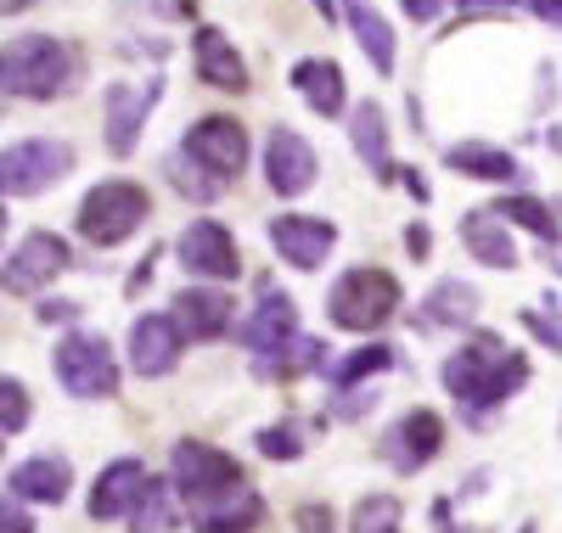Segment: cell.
I'll use <instances>...</instances> for the list:
<instances>
[{"instance_id": "cell-1", "label": "cell", "mask_w": 562, "mask_h": 533, "mask_svg": "<svg viewBox=\"0 0 562 533\" xmlns=\"http://www.w3.org/2000/svg\"><path fill=\"white\" fill-rule=\"evenodd\" d=\"M169 466H175L169 489L186 506V517H192L198 533H254L265 522L259 489L243 477V466L231 461L225 450L186 439V444H175V461Z\"/></svg>"}, {"instance_id": "cell-7", "label": "cell", "mask_w": 562, "mask_h": 533, "mask_svg": "<svg viewBox=\"0 0 562 533\" xmlns=\"http://www.w3.org/2000/svg\"><path fill=\"white\" fill-rule=\"evenodd\" d=\"M74 169V147L52 135L18 140V147L0 152V197H40L45 185H57Z\"/></svg>"}, {"instance_id": "cell-15", "label": "cell", "mask_w": 562, "mask_h": 533, "mask_svg": "<svg viewBox=\"0 0 562 533\" xmlns=\"http://www.w3.org/2000/svg\"><path fill=\"white\" fill-rule=\"evenodd\" d=\"M231 304L225 293H209V286H186V293L175 298V331L180 337H192V343H214V337H225L231 331Z\"/></svg>"}, {"instance_id": "cell-43", "label": "cell", "mask_w": 562, "mask_h": 533, "mask_svg": "<svg viewBox=\"0 0 562 533\" xmlns=\"http://www.w3.org/2000/svg\"><path fill=\"white\" fill-rule=\"evenodd\" d=\"M34 0H0V12H29Z\"/></svg>"}, {"instance_id": "cell-40", "label": "cell", "mask_w": 562, "mask_h": 533, "mask_svg": "<svg viewBox=\"0 0 562 533\" xmlns=\"http://www.w3.org/2000/svg\"><path fill=\"white\" fill-rule=\"evenodd\" d=\"M529 326H535V337H540V343H551V349H557V320H540V315H529Z\"/></svg>"}, {"instance_id": "cell-32", "label": "cell", "mask_w": 562, "mask_h": 533, "mask_svg": "<svg viewBox=\"0 0 562 533\" xmlns=\"http://www.w3.org/2000/svg\"><path fill=\"white\" fill-rule=\"evenodd\" d=\"M29 387L23 382H12V376H0V432H18V427H29Z\"/></svg>"}, {"instance_id": "cell-33", "label": "cell", "mask_w": 562, "mask_h": 533, "mask_svg": "<svg viewBox=\"0 0 562 533\" xmlns=\"http://www.w3.org/2000/svg\"><path fill=\"white\" fill-rule=\"evenodd\" d=\"M259 450H265L270 461H293L304 444H299V432H293V427H265V432H259Z\"/></svg>"}, {"instance_id": "cell-31", "label": "cell", "mask_w": 562, "mask_h": 533, "mask_svg": "<svg viewBox=\"0 0 562 533\" xmlns=\"http://www.w3.org/2000/svg\"><path fill=\"white\" fill-rule=\"evenodd\" d=\"M495 219H518L524 230H535V236L557 241V214H551L540 197H506V203L495 208Z\"/></svg>"}, {"instance_id": "cell-30", "label": "cell", "mask_w": 562, "mask_h": 533, "mask_svg": "<svg viewBox=\"0 0 562 533\" xmlns=\"http://www.w3.org/2000/svg\"><path fill=\"white\" fill-rule=\"evenodd\" d=\"M389 365H394V349H389V343H371V349H355L344 365H333V382H338V387H355V382L378 376V371H389Z\"/></svg>"}, {"instance_id": "cell-36", "label": "cell", "mask_w": 562, "mask_h": 533, "mask_svg": "<svg viewBox=\"0 0 562 533\" xmlns=\"http://www.w3.org/2000/svg\"><path fill=\"white\" fill-rule=\"evenodd\" d=\"M299 528H304V533H326V528H333V511L310 506V511H299Z\"/></svg>"}, {"instance_id": "cell-44", "label": "cell", "mask_w": 562, "mask_h": 533, "mask_svg": "<svg viewBox=\"0 0 562 533\" xmlns=\"http://www.w3.org/2000/svg\"><path fill=\"white\" fill-rule=\"evenodd\" d=\"M0 236H7V214H0Z\"/></svg>"}, {"instance_id": "cell-3", "label": "cell", "mask_w": 562, "mask_h": 533, "mask_svg": "<svg viewBox=\"0 0 562 533\" xmlns=\"http://www.w3.org/2000/svg\"><path fill=\"white\" fill-rule=\"evenodd\" d=\"M79 63L63 39L52 34H23L12 45H0V90L23 95V102H57L63 90H74Z\"/></svg>"}, {"instance_id": "cell-18", "label": "cell", "mask_w": 562, "mask_h": 533, "mask_svg": "<svg viewBox=\"0 0 562 533\" xmlns=\"http://www.w3.org/2000/svg\"><path fill=\"white\" fill-rule=\"evenodd\" d=\"M74 489V466L63 455H34L23 466H12V500H34V506H63Z\"/></svg>"}, {"instance_id": "cell-10", "label": "cell", "mask_w": 562, "mask_h": 533, "mask_svg": "<svg viewBox=\"0 0 562 533\" xmlns=\"http://www.w3.org/2000/svg\"><path fill=\"white\" fill-rule=\"evenodd\" d=\"M270 248L293 270H315L338 248V225L321 219V214H281V219H270Z\"/></svg>"}, {"instance_id": "cell-4", "label": "cell", "mask_w": 562, "mask_h": 533, "mask_svg": "<svg viewBox=\"0 0 562 533\" xmlns=\"http://www.w3.org/2000/svg\"><path fill=\"white\" fill-rule=\"evenodd\" d=\"M147 214H153V203L135 180H108L79 203V236L97 241V248H119V241H130L140 230Z\"/></svg>"}, {"instance_id": "cell-6", "label": "cell", "mask_w": 562, "mask_h": 533, "mask_svg": "<svg viewBox=\"0 0 562 533\" xmlns=\"http://www.w3.org/2000/svg\"><path fill=\"white\" fill-rule=\"evenodd\" d=\"M326 309H333V326H344V331H371V326H383L400 309V281L389 270H371V264L366 270H349L333 286Z\"/></svg>"}, {"instance_id": "cell-24", "label": "cell", "mask_w": 562, "mask_h": 533, "mask_svg": "<svg viewBox=\"0 0 562 533\" xmlns=\"http://www.w3.org/2000/svg\"><path fill=\"white\" fill-rule=\"evenodd\" d=\"M450 169L473 174V180H518V158L501 152V147H484V140H467V147H450L445 152Z\"/></svg>"}, {"instance_id": "cell-29", "label": "cell", "mask_w": 562, "mask_h": 533, "mask_svg": "<svg viewBox=\"0 0 562 533\" xmlns=\"http://www.w3.org/2000/svg\"><path fill=\"white\" fill-rule=\"evenodd\" d=\"M400 522H405V511L394 495H366L349 517V533H400Z\"/></svg>"}, {"instance_id": "cell-27", "label": "cell", "mask_w": 562, "mask_h": 533, "mask_svg": "<svg viewBox=\"0 0 562 533\" xmlns=\"http://www.w3.org/2000/svg\"><path fill=\"white\" fill-rule=\"evenodd\" d=\"M349 23H355V34H360V45H366L371 68H378V73H394V34H389V23L371 12L366 0H349Z\"/></svg>"}, {"instance_id": "cell-26", "label": "cell", "mask_w": 562, "mask_h": 533, "mask_svg": "<svg viewBox=\"0 0 562 533\" xmlns=\"http://www.w3.org/2000/svg\"><path fill=\"white\" fill-rule=\"evenodd\" d=\"M479 309V293L467 281H445L428 293V304H422V326H461V320H473Z\"/></svg>"}, {"instance_id": "cell-22", "label": "cell", "mask_w": 562, "mask_h": 533, "mask_svg": "<svg viewBox=\"0 0 562 533\" xmlns=\"http://www.w3.org/2000/svg\"><path fill=\"white\" fill-rule=\"evenodd\" d=\"M349 140H355V152H360V163L378 174V180H389L394 174V158H389V118H383V107L378 102H360L355 113H349Z\"/></svg>"}, {"instance_id": "cell-28", "label": "cell", "mask_w": 562, "mask_h": 533, "mask_svg": "<svg viewBox=\"0 0 562 533\" xmlns=\"http://www.w3.org/2000/svg\"><path fill=\"white\" fill-rule=\"evenodd\" d=\"M321 365H326V349L315 343V337H288V343H281L276 354L259 360V371H265V376H281V382H288V376H304V371H321Z\"/></svg>"}, {"instance_id": "cell-21", "label": "cell", "mask_w": 562, "mask_h": 533, "mask_svg": "<svg viewBox=\"0 0 562 533\" xmlns=\"http://www.w3.org/2000/svg\"><path fill=\"white\" fill-rule=\"evenodd\" d=\"M293 90L304 95L310 113H321V118H338L344 102H349L344 68H338V63H326V57H304V63H293Z\"/></svg>"}, {"instance_id": "cell-11", "label": "cell", "mask_w": 562, "mask_h": 533, "mask_svg": "<svg viewBox=\"0 0 562 533\" xmlns=\"http://www.w3.org/2000/svg\"><path fill=\"white\" fill-rule=\"evenodd\" d=\"M180 259L192 275H209V281H237L243 275V253L231 230L220 219H192V230L180 236Z\"/></svg>"}, {"instance_id": "cell-38", "label": "cell", "mask_w": 562, "mask_h": 533, "mask_svg": "<svg viewBox=\"0 0 562 533\" xmlns=\"http://www.w3.org/2000/svg\"><path fill=\"white\" fill-rule=\"evenodd\" d=\"M529 12H535V18H546V23L557 29V18H562V0H529Z\"/></svg>"}, {"instance_id": "cell-35", "label": "cell", "mask_w": 562, "mask_h": 533, "mask_svg": "<svg viewBox=\"0 0 562 533\" xmlns=\"http://www.w3.org/2000/svg\"><path fill=\"white\" fill-rule=\"evenodd\" d=\"M445 12V0H405V18H416V23H434Z\"/></svg>"}, {"instance_id": "cell-16", "label": "cell", "mask_w": 562, "mask_h": 533, "mask_svg": "<svg viewBox=\"0 0 562 533\" xmlns=\"http://www.w3.org/2000/svg\"><path fill=\"white\" fill-rule=\"evenodd\" d=\"M439 444H445V421H439L434 410H411V416L389 432L383 455H389L400 472H416V466H428V461L439 455Z\"/></svg>"}, {"instance_id": "cell-9", "label": "cell", "mask_w": 562, "mask_h": 533, "mask_svg": "<svg viewBox=\"0 0 562 533\" xmlns=\"http://www.w3.org/2000/svg\"><path fill=\"white\" fill-rule=\"evenodd\" d=\"M68 264H74L68 241H63V236H52V230H34V236H23V241H18L12 264L0 270V286L23 298V293H40L45 281H57Z\"/></svg>"}, {"instance_id": "cell-41", "label": "cell", "mask_w": 562, "mask_h": 533, "mask_svg": "<svg viewBox=\"0 0 562 533\" xmlns=\"http://www.w3.org/2000/svg\"><path fill=\"white\" fill-rule=\"evenodd\" d=\"M461 7H473V12H512V0H461Z\"/></svg>"}, {"instance_id": "cell-42", "label": "cell", "mask_w": 562, "mask_h": 533, "mask_svg": "<svg viewBox=\"0 0 562 533\" xmlns=\"http://www.w3.org/2000/svg\"><path fill=\"white\" fill-rule=\"evenodd\" d=\"M164 12H175V18H186V12H198V0H158Z\"/></svg>"}, {"instance_id": "cell-25", "label": "cell", "mask_w": 562, "mask_h": 533, "mask_svg": "<svg viewBox=\"0 0 562 533\" xmlns=\"http://www.w3.org/2000/svg\"><path fill=\"white\" fill-rule=\"evenodd\" d=\"M130 511H135V533H175V522H180V500L158 477H147V489L135 495Z\"/></svg>"}, {"instance_id": "cell-20", "label": "cell", "mask_w": 562, "mask_h": 533, "mask_svg": "<svg viewBox=\"0 0 562 533\" xmlns=\"http://www.w3.org/2000/svg\"><path fill=\"white\" fill-rule=\"evenodd\" d=\"M293 331H299V309H293V298H288V293H265L259 309L243 320V343L265 360V354H276L281 343H288Z\"/></svg>"}, {"instance_id": "cell-23", "label": "cell", "mask_w": 562, "mask_h": 533, "mask_svg": "<svg viewBox=\"0 0 562 533\" xmlns=\"http://www.w3.org/2000/svg\"><path fill=\"white\" fill-rule=\"evenodd\" d=\"M461 241H467V253H473L479 264H490V270H512V264H518V253H512V236H506V225H501L490 208L461 214Z\"/></svg>"}, {"instance_id": "cell-37", "label": "cell", "mask_w": 562, "mask_h": 533, "mask_svg": "<svg viewBox=\"0 0 562 533\" xmlns=\"http://www.w3.org/2000/svg\"><path fill=\"white\" fill-rule=\"evenodd\" d=\"M74 315H79V304H57V298L40 304V320H74Z\"/></svg>"}, {"instance_id": "cell-5", "label": "cell", "mask_w": 562, "mask_h": 533, "mask_svg": "<svg viewBox=\"0 0 562 533\" xmlns=\"http://www.w3.org/2000/svg\"><path fill=\"white\" fill-rule=\"evenodd\" d=\"M57 382L74 399H113L119 394V360L102 331H68L57 343Z\"/></svg>"}, {"instance_id": "cell-14", "label": "cell", "mask_w": 562, "mask_h": 533, "mask_svg": "<svg viewBox=\"0 0 562 533\" xmlns=\"http://www.w3.org/2000/svg\"><path fill=\"white\" fill-rule=\"evenodd\" d=\"M130 365L140 376H169L180 365V331L169 315H140L130 326Z\"/></svg>"}, {"instance_id": "cell-13", "label": "cell", "mask_w": 562, "mask_h": 533, "mask_svg": "<svg viewBox=\"0 0 562 533\" xmlns=\"http://www.w3.org/2000/svg\"><path fill=\"white\" fill-rule=\"evenodd\" d=\"M158 84H108V152L113 158H130L135 140H140V124L158 107Z\"/></svg>"}, {"instance_id": "cell-39", "label": "cell", "mask_w": 562, "mask_h": 533, "mask_svg": "<svg viewBox=\"0 0 562 533\" xmlns=\"http://www.w3.org/2000/svg\"><path fill=\"white\" fill-rule=\"evenodd\" d=\"M405 248L422 259V253H428V230H422V225H411V230H405Z\"/></svg>"}, {"instance_id": "cell-12", "label": "cell", "mask_w": 562, "mask_h": 533, "mask_svg": "<svg viewBox=\"0 0 562 533\" xmlns=\"http://www.w3.org/2000/svg\"><path fill=\"white\" fill-rule=\"evenodd\" d=\"M265 174H270V191H281V197H304V191L315 185V152L310 140L288 124H276L270 140H265Z\"/></svg>"}, {"instance_id": "cell-2", "label": "cell", "mask_w": 562, "mask_h": 533, "mask_svg": "<svg viewBox=\"0 0 562 533\" xmlns=\"http://www.w3.org/2000/svg\"><path fill=\"white\" fill-rule=\"evenodd\" d=\"M524 382H529V360L518 349H506L495 331H479L473 343H461L445 360V387L456 394V405H467L473 416L506 405Z\"/></svg>"}, {"instance_id": "cell-17", "label": "cell", "mask_w": 562, "mask_h": 533, "mask_svg": "<svg viewBox=\"0 0 562 533\" xmlns=\"http://www.w3.org/2000/svg\"><path fill=\"white\" fill-rule=\"evenodd\" d=\"M192 57H198V79H203V84L231 90V95L248 90V63L237 57V45H231L220 29H198V34H192Z\"/></svg>"}, {"instance_id": "cell-19", "label": "cell", "mask_w": 562, "mask_h": 533, "mask_svg": "<svg viewBox=\"0 0 562 533\" xmlns=\"http://www.w3.org/2000/svg\"><path fill=\"white\" fill-rule=\"evenodd\" d=\"M140 489H147V466H140L135 455L113 461V466L97 477V489H90V517H97V522L124 517V511L135 506V495H140Z\"/></svg>"}, {"instance_id": "cell-8", "label": "cell", "mask_w": 562, "mask_h": 533, "mask_svg": "<svg viewBox=\"0 0 562 533\" xmlns=\"http://www.w3.org/2000/svg\"><path fill=\"white\" fill-rule=\"evenodd\" d=\"M180 158H192V169L209 174L214 185H231V180L243 174V163H248V129L237 118H225V113L198 118L192 129H186Z\"/></svg>"}, {"instance_id": "cell-34", "label": "cell", "mask_w": 562, "mask_h": 533, "mask_svg": "<svg viewBox=\"0 0 562 533\" xmlns=\"http://www.w3.org/2000/svg\"><path fill=\"white\" fill-rule=\"evenodd\" d=\"M0 533H34V517L12 495H0Z\"/></svg>"}]
</instances>
